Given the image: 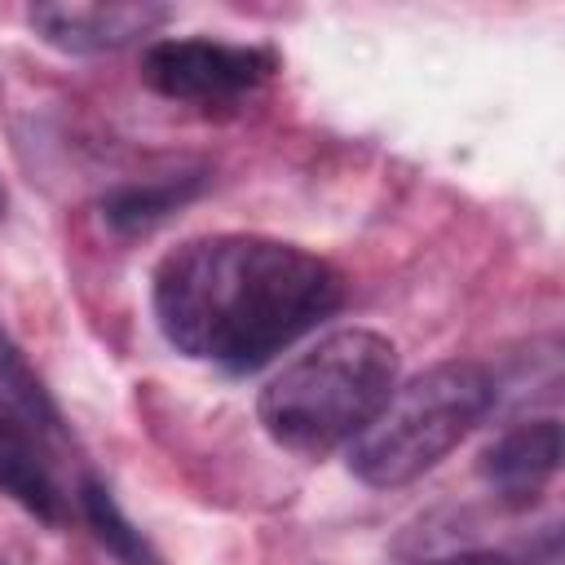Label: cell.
Here are the masks:
<instances>
[{
	"instance_id": "1",
	"label": "cell",
	"mask_w": 565,
	"mask_h": 565,
	"mask_svg": "<svg viewBox=\"0 0 565 565\" xmlns=\"http://www.w3.org/2000/svg\"><path fill=\"white\" fill-rule=\"evenodd\" d=\"M344 305L331 260L265 234H203L172 247L150 274L163 340L230 375L260 371Z\"/></svg>"
},
{
	"instance_id": "2",
	"label": "cell",
	"mask_w": 565,
	"mask_h": 565,
	"mask_svg": "<svg viewBox=\"0 0 565 565\" xmlns=\"http://www.w3.org/2000/svg\"><path fill=\"white\" fill-rule=\"evenodd\" d=\"M397 388V344L366 327L322 335L256 397L260 428L291 455L318 459L349 446Z\"/></svg>"
},
{
	"instance_id": "3",
	"label": "cell",
	"mask_w": 565,
	"mask_h": 565,
	"mask_svg": "<svg viewBox=\"0 0 565 565\" xmlns=\"http://www.w3.org/2000/svg\"><path fill=\"white\" fill-rule=\"evenodd\" d=\"M499 384L481 362H437L388 393L349 441V472L371 490H397L437 468L494 406Z\"/></svg>"
},
{
	"instance_id": "4",
	"label": "cell",
	"mask_w": 565,
	"mask_h": 565,
	"mask_svg": "<svg viewBox=\"0 0 565 565\" xmlns=\"http://www.w3.org/2000/svg\"><path fill=\"white\" fill-rule=\"evenodd\" d=\"M278 71V53L265 44H230L203 35H168L141 49V84L168 102L230 106L256 93Z\"/></svg>"
},
{
	"instance_id": "5",
	"label": "cell",
	"mask_w": 565,
	"mask_h": 565,
	"mask_svg": "<svg viewBox=\"0 0 565 565\" xmlns=\"http://www.w3.org/2000/svg\"><path fill=\"white\" fill-rule=\"evenodd\" d=\"M172 18L168 4H31V31L62 53H115L154 35Z\"/></svg>"
},
{
	"instance_id": "6",
	"label": "cell",
	"mask_w": 565,
	"mask_h": 565,
	"mask_svg": "<svg viewBox=\"0 0 565 565\" xmlns=\"http://www.w3.org/2000/svg\"><path fill=\"white\" fill-rule=\"evenodd\" d=\"M481 477L486 486L508 503H530L561 468V419H521L508 433H499L481 450Z\"/></svg>"
},
{
	"instance_id": "7",
	"label": "cell",
	"mask_w": 565,
	"mask_h": 565,
	"mask_svg": "<svg viewBox=\"0 0 565 565\" xmlns=\"http://www.w3.org/2000/svg\"><path fill=\"white\" fill-rule=\"evenodd\" d=\"M0 494H9L22 512H31L44 525L66 521V494L44 450L35 446V428L9 406H0Z\"/></svg>"
},
{
	"instance_id": "8",
	"label": "cell",
	"mask_w": 565,
	"mask_h": 565,
	"mask_svg": "<svg viewBox=\"0 0 565 565\" xmlns=\"http://www.w3.org/2000/svg\"><path fill=\"white\" fill-rule=\"evenodd\" d=\"M207 168H190V172H168L154 181H128L102 194V221L115 234H150L154 225H163L168 216H177L181 207H190L203 190H207Z\"/></svg>"
},
{
	"instance_id": "9",
	"label": "cell",
	"mask_w": 565,
	"mask_h": 565,
	"mask_svg": "<svg viewBox=\"0 0 565 565\" xmlns=\"http://www.w3.org/2000/svg\"><path fill=\"white\" fill-rule=\"evenodd\" d=\"M75 499H79V512H84V521H88L93 539H97V543H102L119 565H159V556H154L150 539L128 521V512L119 508V499L110 494V486H106V481L84 477Z\"/></svg>"
},
{
	"instance_id": "10",
	"label": "cell",
	"mask_w": 565,
	"mask_h": 565,
	"mask_svg": "<svg viewBox=\"0 0 565 565\" xmlns=\"http://www.w3.org/2000/svg\"><path fill=\"white\" fill-rule=\"evenodd\" d=\"M0 393H4L9 411H18L35 433H62V411H57L53 393L44 388V380L35 375V366L26 362L18 340L4 331V322H0Z\"/></svg>"
},
{
	"instance_id": "11",
	"label": "cell",
	"mask_w": 565,
	"mask_h": 565,
	"mask_svg": "<svg viewBox=\"0 0 565 565\" xmlns=\"http://www.w3.org/2000/svg\"><path fill=\"white\" fill-rule=\"evenodd\" d=\"M424 565H512V561H508V556H499V552H455V556L424 561Z\"/></svg>"
},
{
	"instance_id": "12",
	"label": "cell",
	"mask_w": 565,
	"mask_h": 565,
	"mask_svg": "<svg viewBox=\"0 0 565 565\" xmlns=\"http://www.w3.org/2000/svg\"><path fill=\"white\" fill-rule=\"evenodd\" d=\"M0 212H4V185H0Z\"/></svg>"
}]
</instances>
